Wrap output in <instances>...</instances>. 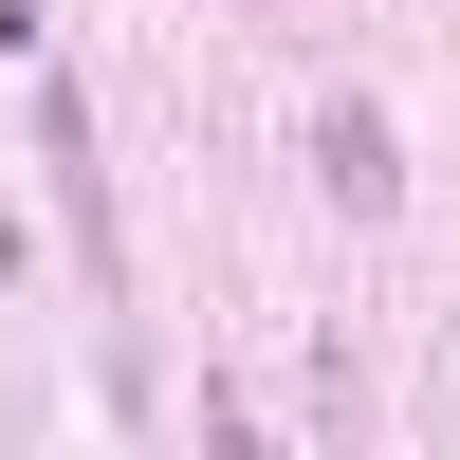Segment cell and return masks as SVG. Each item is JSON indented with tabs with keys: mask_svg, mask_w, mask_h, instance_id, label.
<instances>
[{
	"mask_svg": "<svg viewBox=\"0 0 460 460\" xmlns=\"http://www.w3.org/2000/svg\"><path fill=\"white\" fill-rule=\"evenodd\" d=\"M37 147H56V203H74V240H93V258H129V240H111V166H93V93H37Z\"/></svg>",
	"mask_w": 460,
	"mask_h": 460,
	"instance_id": "obj_1",
	"label": "cell"
},
{
	"mask_svg": "<svg viewBox=\"0 0 460 460\" xmlns=\"http://www.w3.org/2000/svg\"><path fill=\"white\" fill-rule=\"evenodd\" d=\"M314 147H332V203H350V221H387V203H405V166H387V111H332Z\"/></svg>",
	"mask_w": 460,
	"mask_h": 460,
	"instance_id": "obj_2",
	"label": "cell"
}]
</instances>
